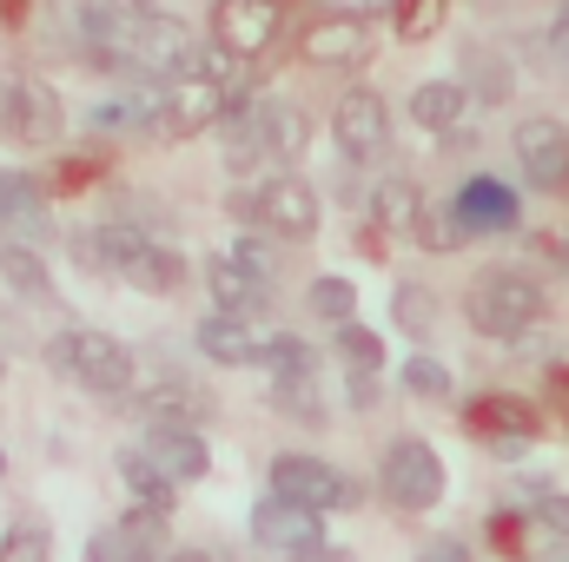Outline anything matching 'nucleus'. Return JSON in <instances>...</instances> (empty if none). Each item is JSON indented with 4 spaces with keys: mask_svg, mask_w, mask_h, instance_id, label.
<instances>
[{
    "mask_svg": "<svg viewBox=\"0 0 569 562\" xmlns=\"http://www.w3.org/2000/svg\"><path fill=\"white\" fill-rule=\"evenodd\" d=\"M73 27H80V53L100 67V73H120L133 87H159L186 67V53L199 47L186 33V20L172 13H152V7H113V0H80L73 7Z\"/></svg>",
    "mask_w": 569,
    "mask_h": 562,
    "instance_id": "f257e3e1",
    "label": "nucleus"
},
{
    "mask_svg": "<svg viewBox=\"0 0 569 562\" xmlns=\"http://www.w3.org/2000/svg\"><path fill=\"white\" fill-rule=\"evenodd\" d=\"M246 107V73L232 53H219L212 40L186 53V67L172 80H159V120L152 133L159 140H199L206 127H226L232 113Z\"/></svg>",
    "mask_w": 569,
    "mask_h": 562,
    "instance_id": "f03ea898",
    "label": "nucleus"
},
{
    "mask_svg": "<svg viewBox=\"0 0 569 562\" xmlns=\"http://www.w3.org/2000/svg\"><path fill=\"white\" fill-rule=\"evenodd\" d=\"M311 145V120L305 107L291 100H246L232 120H226V165L246 172V179H272V172H291V159Z\"/></svg>",
    "mask_w": 569,
    "mask_h": 562,
    "instance_id": "7ed1b4c3",
    "label": "nucleus"
},
{
    "mask_svg": "<svg viewBox=\"0 0 569 562\" xmlns=\"http://www.w3.org/2000/svg\"><path fill=\"white\" fill-rule=\"evenodd\" d=\"M463 318H470V331H483L497 344H517L523 331H537L550 318V291L530 265H483L463 291Z\"/></svg>",
    "mask_w": 569,
    "mask_h": 562,
    "instance_id": "20e7f679",
    "label": "nucleus"
},
{
    "mask_svg": "<svg viewBox=\"0 0 569 562\" xmlns=\"http://www.w3.org/2000/svg\"><path fill=\"white\" fill-rule=\"evenodd\" d=\"M47 364H53L67 384L93 391V398H133V384H140V358H133L113 331H100V324H67V331H53Z\"/></svg>",
    "mask_w": 569,
    "mask_h": 562,
    "instance_id": "39448f33",
    "label": "nucleus"
},
{
    "mask_svg": "<svg viewBox=\"0 0 569 562\" xmlns=\"http://www.w3.org/2000/svg\"><path fill=\"white\" fill-rule=\"evenodd\" d=\"M232 212H239V225H246V232H259V239H311V232H318V219H325V205H318L311 179H298V172L252 179L246 192H232Z\"/></svg>",
    "mask_w": 569,
    "mask_h": 562,
    "instance_id": "423d86ee",
    "label": "nucleus"
},
{
    "mask_svg": "<svg viewBox=\"0 0 569 562\" xmlns=\"http://www.w3.org/2000/svg\"><path fill=\"white\" fill-rule=\"evenodd\" d=\"M378 490H385L391 510H437L443 503V456L425 436H398L378 456Z\"/></svg>",
    "mask_w": 569,
    "mask_h": 562,
    "instance_id": "0eeeda50",
    "label": "nucleus"
},
{
    "mask_svg": "<svg viewBox=\"0 0 569 562\" xmlns=\"http://www.w3.org/2000/svg\"><path fill=\"white\" fill-rule=\"evenodd\" d=\"M331 140H338V159L345 165H378L391 152V107L378 87H351L338 93L331 107Z\"/></svg>",
    "mask_w": 569,
    "mask_h": 562,
    "instance_id": "6e6552de",
    "label": "nucleus"
},
{
    "mask_svg": "<svg viewBox=\"0 0 569 562\" xmlns=\"http://www.w3.org/2000/svg\"><path fill=\"white\" fill-rule=\"evenodd\" d=\"M272 496L298 503V510H318V516H331V510H351V503H358V483H351L345 470H331L325 456L284 450V456H272Z\"/></svg>",
    "mask_w": 569,
    "mask_h": 562,
    "instance_id": "1a4fd4ad",
    "label": "nucleus"
},
{
    "mask_svg": "<svg viewBox=\"0 0 569 562\" xmlns=\"http://www.w3.org/2000/svg\"><path fill=\"white\" fill-rule=\"evenodd\" d=\"M510 152H517V172L530 192H569V120L530 113L510 133Z\"/></svg>",
    "mask_w": 569,
    "mask_h": 562,
    "instance_id": "9d476101",
    "label": "nucleus"
},
{
    "mask_svg": "<svg viewBox=\"0 0 569 562\" xmlns=\"http://www.w3.org/2000/svg\"><path fill=\"white\" fill-rule=\"evenodd\" d=\"M284 33V0H219L212 7V47L232 53L239 67L259 60Z\"/></svg>",
    "mask_w": 569,
    "mask_h": 562,
    "instance_id": "9b49d317",
    "label": "nucleus"
},
{
    "mask_svg": "<svg viewBox=\"0 0 569 562\" xmlns=\"http://www.w3.org/2000/svg\"><path fill=\"white\" fill-rule=\"evenodd\" d=\"M523 219V192H510L503 179H490V172H477V179H463L457 192H450V225H457V239H490V232H510Z\"/></svg>",
    "mask_w": 569,
    "mask_h": 562,
    "instance_id": "f8f14e48",
    "label": "nucleus"
},
{
    "mask_svg": "<svg viewBox=\"0 0 569 562\" xmlns=\"http://www.w3.org/2000/svg\"><path fill=\"white\" fill-rule=\"evenodd\" d=\"M0 133L20 140V145L60 140V100H53V87H40V80H27V73L0 80Z\"/></svg>",
    "mask_w": 569,
    "mask_h": 562,
    "instance_id": "ddd939ff",
    "label": "nucleus"
},
{
    "mask_svg": "<svg viewBox=\"0 0 569 562\" xmlns=\"http://www.w3.org/2000/svg\"><path fill=\"white\" fill-rule=\"evenodd\" d=\"M0 232L27 252H47L53 245V212H47V185L0 165Z\"/></svg>",
    "mask_w": 569,
    "mask_h": 562,
    "instance_id": "4468645a",
    "label": "nucleus"
},
{
    "mask_svg": "<svg viewBox=\"0 0 569 562\" xmlns=\"http://www.w3.org/2000/svg\"><path fill=\"white\" fill-rule=\"evenodd\" d=\"M371 53V20L365 13H325L298 33V60L305 67H358Z\"/></svg>",
    "mask_w": 569,
    "mask_h": 562,
    "instance_id": "2eb2a0df",
    "label": "nucleus"
},
{
    "mask_svg": "<svg viewBox=\"0 0 569 562\" xmlns=\"http://www.w3.org/2000/svg\"><path fill=\"white\" fill-rule=\"evenodd\" d=\"M252 543L272 550V556H305V550L325 543V516H318V510H298V503H284V496H266V503L252 510Z\"/></svg>",
    "mask_w": 569,
    "mask_h": 562,
    "instance_id": "dca6fc26",
    "label": "nucleus"
},
{
    "mask_svg": "<svg viewBox=\"0 0 569 562\" xmlns=\"http://www.w3.org/2000/svg\"><path fill=\"white\" fill-rule=\"evenodd\" d=\"M192 344H199L206 364H226V371H246V364H259V351H266L259 324H252V318H232V311H206L199 331H192Z\"/></svg>",
    "mask_w": 569,
    "mask_h": 562,
    "instance_id": "f3484780",
    "label": "nucleus"
},
{
    "mask_svg": "<svg viewBox=\"0 0 569 562\" xmlns=\"http://www.w3.org/2000/svg\"><path fill=\"white\" fill-rule=\"evenodd\" d=\"M146 463L172 483V490H186V483H199L206 470H212V450H206V436L199 430H146Z\"/></svg>",
    "mask_w": 569,
    "mask_h": 562,
    "instance_id": "a211bd4d",
    "label": "nucleus"
},
{
    "mask_svg": "<svg viewBox=\"0 0 569 562\" xmlns=\"http://www.w3.org/2000/svg\"><path fill=\"white\" fill-rule=\"evenodd\" d=\"M463 430L483 436V443H497V450H523V443L537 436V411H530L523 398H477V404L463 411Z\"/></svg>",
    "mask_w": 569,
    "mask_h": 562,
    "instance_id": "6ab92c4d",
    "label": "nucleus"
},
{
    "mask_svg": "<svg viewBox=\"0 0 569 562\" xmlns=\"http://www.w3.org/2000/svg\"><path fill=\"white\" fill-rule=\"evenodd\" d=\"M272 291H279V284L252 279V272H246V265H232L226 252H219V259H206V298H212V311L252 318V311H266V304H272Z\"/></svg>",
    "mask_w": 569,
    "mask_h": 562,
    "instance_id": "aec40b11",
    "label": "nucleus"
},
{
    "mask_svg": "<svg viewBox=\"0 0 569 562\" xmlns=\"http://www.w3.org/2000/svg\"><path fill=\"white\" fill-rule=\"evenodd\" d=\"M425 192H418V179H405V172H391L378 192H371V232H391V239H418V219H425Z\"/></svg>",
    "mask_w": 569,
    "mask_h": 562,
    "instance_id": "412c9836",
    "label": "nucleus"
},
{
    "mask_svg": "<svg viewBox=\"0 0 569 562\" xmlns=\"http://www.w3.org/2000/svg\"><path fill=\"white\" fill-rule=\"evenodd\" d=\"M411 120L437 133V140H450L463 120H470V93H463V80H418L411 87Z\"/></svg>",
    "mask_w": 569,
    "mask_h": 562,
    "instance_id": "4be33fe9",
    "label": "nucleus"
},
{
    "mask_svg": "<svg viewBox=\"0 0 569 562\" xmlns=\"http://www.w3.org/2000/svg\"><path fill=\"white\" fill-rule=\"evenodd\" d=\"M152 120H159V87H127L87 113L93 133H152Z\"/></svg>",
    "mask_w": 569,
    "mask_h": 562,
    "instance_id": "5701e85b",
    "label": "nucleus"
},
{
    "mask_svg": "<svg viewBox=\"0 0 569 562\" xmlns=\"http://www.w3.org/2000/svg\"><path fill=\"white\" fill-rule=\"evenodd\" d=\"M463 93L470 100H483V107H503L510 100V87H517V67L503 60V53H490V47H463Z\"/></svg>",
    "mask_w": 569,
    "mask_h": 562,
    "instance_id": "b1692460",
    "label": "nucleus"
},
{
    "mask_svg": "<svg viewBox=\"0 0 569 562\" xmlns=\"http://www.w3.org/2000/svg\"><path fill=\"white\" fill-rule=\"evenodd\" d=\"M127 284H133V291H159V298H166V291H179V284H186V259H179V245L152 239L140 259L127 265Z\"/></svg>",
    "mask_w": 569,
    "mask_h": 562,
    "instance_id": "393cba45",
    "label": "nucleus"
},
{
    "mask_svg": "<svg viewBox=\"0 0 569 562\" xmlns=\"http://www.w3.org/2000/svg\"><path fill=\"white\" fill-rule=\"evenodd\" d=\"M259 364L272 371V384H305V378H318V351H311L298 331H279V338H266Z\"/></svg>",
    "mask_w": 569,
    "mask_h": 562,
    "instance_id": "a878e982",
    "label": "nucleus"
},
{
    "mask_svg": "<svg viewBox=\"0 0 569 562\" xmlns=\"http://www.w3.org/2000/svg\"><path fill=\"white\" fill-rule=\"evenodd\" d=\"M120 483L140 496V510H159V516H166V510H172V496H179V490L146 463V450H120Z\"/></svg>",
    "mask_w": 569,
    "mask_h": 562,
    "instance_id": "bb28decb",
    "label": "nucleus"
},
{
    "mask_svg": "<svg viewBox=\"0 0 569 562\" xmlns=\"http://www.w3.org/2000/svg\"><path fill=\"white\" fill-rule=\"evenodd\" d=\"M0 562H53V530L40 516H13L0 530Z\"/></svg>",
    "mask_w": 569,
    "mask_h": 562,
    "instance_id": "cd10ccee",
    "label": "nucleus"
},
{
    "mask_svg": "<svg viewBox=\"0 0 569 562\" xmlns=\"http://www.w3.org/2000/svg\"><path fill=\"white\" fill-rule=\"evenodd\" d=\"M338 358H345V371H365V378H378L385 371V338L371 331V324H338Z\"/></svg>",
    "mask_w": 569,
    "mask_h": 562,
    "instance_id": "c85d7f7f",
    "label": "nucleus"
},
{
    "mask_svg": "<svg viewBox=\"0 0 569 562\" xmlns=\"http://www.w3.org/2000/svg\"><path fill=\"white\" fill-rule=\"evenodd\" d=\"M305 304H311V318H325V324H351V311H358V291H351V279H311V291H305Z\"/></svg>",
    "mask_w": 569,
    "mask_h": 562,
    "instance_id": "c756f323",
    "label": "nucleus"
},
{
    "mask_svg": "<svg viewBox=\"0 0 569 562\" xmlns=\"http://www.w3.org/2000/svg\"><path fill=\"white\" fill-rule=\"evenodd\" d=\"M0 279L13 284L20 298H33V304H47V298H53V279H47V265H40V252H27V245L0 259Z\"/></svg>",
    "mask_w": 569,
    "mask_h": 562,
    "instance_id": "7c9ffc66",
    "label": "nucleus"
},
{
    "mask_svg": "<svg viewBox=\"0 0 569 562\" xmlns=\"http://www.w3.org/2000/svg\"><path fill=\"white\" fill-rule=\"evenodd\" d=\"M398 384H405L411 398H430V404H443V398H450V371H443V364H437L430 351H418V358H405Z\"/></svg>",
    "mask_w": 569,
    "mask_h": 562,
    "instance_id": "2f4dec72",
    "label": "nucleus"
},
{
    "mask_svg": "<svg viewBox=\"0 0 569 562\" xmlns=\"http://www.w3.org/2000/svg\"><path fill=\"white\" fill-rule=\"evenodd\" d=\"M226 259H232V265H246L252 279H266V284H279V272H284L279 245H259V232H239V239L226 245Z\"/></svg>",
    "mask_w": 569,
    "mask_h": 562,
    "instance_id": "473e14b6",
    "label": "nucleus"
},
{
    "mask_svg": "<svg viewBox=\"0 0 569 562\" xmlns=\"http://www.w3.org/2000/svg\"><path fill=\"white\" fill-rule=\"evenodd\" d=\"M391 318H398L411 338H425L430 324H437V304H430L425 284H398V291H391Z\"/></svg>",
    "mask_w": 569,
    "mask_h": 562,
    "instance_id": "72a5a7b5",
    "label": "nucleus"
},
{
    "mask_svg": "<svg viewBox=\"0 0 569 562\" xmlns=\"http://www.w3.org/2000/svg\"><path fill=\"white\" fill-rule=\"evenodd\" d=\"M398 7V40H430L450 13V0H391Z\"/></svg>",
    "mask_w": 569,
    "mask_h": 562,
    "instance_id": "f704fd0d",
    "label": "nucleus"
},
{
    "mask_svg": "<svg viewBox=\"0 0 569 562\" xmlns=\"http://www.w3.org/2000/svg\"><path fill=\"white\" fill-rule=\"evenodd\" d=\"M523 523H530V536H543V543H569V496H537L530 510H523Z\"/></svg>",
    "mask_w": 569,
    "mask_h": 562,
    "instance_id": "c9c22d12",
    "label": "nucleus"
},
{
    "mask_svg": "<svg viewBox=\"0 0 569 562\" xmlns=\"http://www.w3.org/2000/svg\"><path fill=\"white\" fill-rule=\"evenodd\" d=\"M272 404H279V418H291V423H325L318 378H305V384H272Z\"/></svg>",
    "mask_w": 569,
    "mask_h": 562,
    "instance_id": "e433bc0d",
    "label": "nucleus"
},
{
    "mask_svg": "<svg viewBox=\"0 0 569 562\" xmlns=\"http://www.w3.org/2000/svg\"><path fill=\"white\" fill-rule=\"evenodd\" d=\"M418 562H477V556H470L463 536H430L425 550H418Z\"/></svg>",
    "mask_w": 569,
    "mask_h": 562,
    "instance_id": "4c0bfd02",
    "label": "nucleus"
},
{
    "mask_svg": "<svg viewBox=\"0 0 569 562\" xmlns=\"http://www.w3.org/2000/svg\"><path fill=\"white\" fill-rule=\"evenodd\" d=\"M345 398H351V411H371V404H378V378H365V371H345Z\"/></svg>",
    "mask_w": 569,
    "mask_h": 562,
    "instance_id": "58836bf2",
    "label": "nucleus"
},
{
    "mask_svg": "<svg viewBox=\"0 0 569 562\" xmlns=\"http://www.w3.org/2000/svg\"><path fill=\"white\" fill-rule=\"evenodd\" d=\"M550 53L569 67V0H557V13H550Z\"/></svg>",
    "mask_w": 569,
    "mask_h": 562,
    "instance_id": "ea45409f",
    "label": "nucleus"
},
{
    "mask_svg": "<svg viewBox=\"0 0 569 562\" xmlns=\"http://www.w3.org/2000/svg\"><path fill=\"white\" fill-rule=\"evenodd\" d=\"M291 562H351V550H338V543H318V550H305V556Z\"/></svg>",
    "mask_w": 569,
    "mask_h": 562,
    "instance_id": "a19ab883",
    "label": "nucleus"
},
{
    "mask_svg": "<svg viewBox=\"0 0 569 562\" xmlns=\"http://www.w3.org/2000/svg\"><path fill=\"white\" fill-rule=\"evenodd\" d=\"M166 562H219L212 550H166Z\"/></svg>",
    "mask_w": 569,
    "mask_h": 562,
    "instance_id": "79ce46f5",
    "label": "nucleus"
},
{
    "mask_svg": "<svg viewBox=\"0 0 569 562\" xmlns=\"http://www.w3.org/2000/svg\"><path fill=\"white\" fill-rule=\"evenodd\" d=\"M543 562H569V543H550V550H543Z\"/></svg>",
    "mask_w": 569,
    "mask_h": 562,
    "instance_id": "37998d69",
    "label": "nucleus"
},
{
    "mask_svg": "<svg viewBox=\"0 0 569 562\" xmlns=\"http://www.w3.org/2000/svg\"><path fill=\"white\" fill-rule=\"evenodd\" d=\"M7 252H20V245H13V239H7V232H0V259H7Z\"/></svg>",
    "mask_w": 569,
    "mask_h": 562,
    "instance_id": "c03bdc74",
    "label": "nucleus"
},
{
    "mask_svg": "<svg viewBox=\"0 0 569 562\" xmlns=\"http://www.w3.org/2000/svg\"><path fill=\"white\" fill-rule=\"evenodd\" d=\"M557 259H563V272H569V239H563V245H557Z\"/></svg>",
    "mask_w": 569,
    "mask_h": 562,
    "instance_id": "a18cd8bd",
    "label": "nucleus"
},
{
    "mask_svg": "<svg viewBox=\"0 0 569 562\" xmlns=\"http://www.w3.org/2000/svg\"><path fill=\"white\" fill-rule=\"evenodd\" d=\"M113 7H152V0H113Z\"/></svg>",
    "mask_w": 569,
    "mask_h": 562,
    "instance_id": "49530a36",
    "label": "nucleus"
},
{
    "mask_svg": "<svg viewBox=\"0 0 569 562\" xmlns=\"http://www.w3.org/2000/svg\"><path fill=\"white\" fill-rule=\"evenodd\" d=\"M0 470H7V450H0Z\"/></svg>",
    "mask_w": 569,
    "mask_h": 562,
    "instance_id": "de8ad7c7",
    "label": "nucleus"
}]
</instances>
